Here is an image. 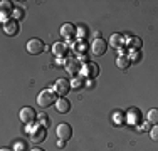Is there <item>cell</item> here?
Returning a JSON list of instances; mask_svg holds the SVG:
<instances>
[{"label": "cell", "mask_w": 158, "mask_h": 151, "mask_svg": "<svg viewBox=\"0 0 158 151\" xmlns=\"http://www.w3.org/2000/svg\"><path fill=\"white\" fill-rule=\"evenodd\" d=\"M108 44H110L113 49H116V51H121V49L126 45L125 35H123V34H113V35L110 37V42Z\"/></svg>", "instance_id": "30bf717a"}, {"label": "cell", "mask_w": 158, "mask_h": 151, "mask_svg": "<svg viewBox=\"0 0 158 151\" xmlns=\"http://www.w3.org/2000/svg\"><path fill=\"white\" fill-rule=\"evenodd\" d=\"M25 47H27V52L32 54V55H39L40 52L46 51V45H44V42L40 39H31Z\"/></svg>", "instance_id": "8992f818"}, {"label": "cell", "mask_w": 158, "mask_h": 151, "mask_svg": "<svg viewBox=\"0 0 158 151\" xmlns=\"http://www.w3.org/2000/svg\"><path fill=\"white\" fill-rule=\"evenodd\" d=\"M57 92V96H61V97H66L67 96V92L71 91V82L67 81V79H64V77H61V79H57V81L54 82V88H52Z\"/></svg>", "instance_id": "5b68a950"}, {"label": "cell", "mask_w": 158, "mask_h": 151, "mask_svg": "<svg viewBox=\"0 0 158 151\" xmlns=\"http://www.w3.org/2000/svg\"><path fill=\"white\" fill-rule=\"evenodd\" d=\"M56 111L61 112V114L69 112V111H71V103H69V99H66V97H59V99L56 101Z\"/></svg>", "instance_id": "7c38bea8"}, {"label": "cell", "mask_w": 158, "mask_h": 151, "mask_svg": "<svg viewBox=\"0 0 158 151\" xmlns=\"http://www.w3.org/2000/svg\"><path fill=\"white\" fill-rule=\"evenodd\" d=\"M99 74V66L96 62H86L84 66H81V76L86 79H94Z\"/></svg>", "instance_id": "277c9868"}, {"label": "cell", "mask_w": 158, "mask_h": 151, "mask_svg": "<svg viewBox=\"0 0 158 151\" xmlns=\"http://www.w3.org/2000/svg\"><path fill=\"white\" fill-rule=\"evenodd\" d=\"M82 86H84V82H82V77H73V81H71V89H81Z\"/></svg>", "instance_id": "ac0fdd59"}, {"label": "cell", "mask_w": 158, "mask_h": 151, "mask_svg": "<svg viewBox=\"0 0 158 151\" xmlns=\"http://www.w3.org/2000/svg\"><path fill=\"white\" fill-rule=\"evenodd\" d=\"M2 30H3V34H5V35H9V37L17 35V34H19V22L14 20V18H10L9 22L2 24Z\"/></svg>", "instance_id": "9c48e42d"}, {"label": "cell", "mask_w": 158, "mask_h": 151, "mask_svg": "<svg viewBox=\"0 0 158 151\" xmlns=\"http://www.w3.org/2000/svg\"><path fill=\"white\" fill-rule=\"evenodd\" d=\"M116 66H118L121 71H126L128 67L131 66V60H130V57H128V55H125V54H119L118 57H116Z\"/></svg>", "instance_id": "9a60e30c"}, {"label": "cell", "mask_w": 158, "mask_h": 151, "mask_svg": "<svg viewBox=\"0 0 158 151\" xmlns=\"http://www.w3.org/2000/svg\"><path fill=\"white\" fill-rule=\"evenodd\" d=\"M19 119L22 121V123L25 124V126H31V124L35 123L37 119V114L35 111H34L32 108H29V106H25V108H22L20 111H19Z\"/></svg>", "instance_id": "3957f363"}, {"label": "cell", "mask_w": 158, "mask_h": 151, "mask_svg": "<svg viewBox=\"0 0 158 151\" xmlns=\"http://www.w3.org/2000/svg\"><path fill=\"white\" fill-rule=\"evenodd\" d=\"M86 34H88V30H86L84 25H81V27H79V35H81V37H86Z\"/></svg>", "instance_id": "4316f807"}, {"label": "cell", "mask_w": 158, "mask_h": 151, "mask_svg": "<svg viewBox=\"0 0 158 151\" xmlns=\"http://www.w3.org/2000/svg\"><path fill=\"white\" fill-rule=\"evenodd\" d=\"M128 57H130V60L133 64H136V62H140V59H141V52L140 51H130V55H128Z\"/></svg>", "instance_id": "d6986e66"}, {"label": "cell", "mask_w": 158, "mask_h": 151, "mask_svg": "<svg viewBox=\"0 0 158 151\" xmlns=\"http://www.w3.org/2000/svg\"><path fill=\"white\" fill-rule=\"evenodd\" d=\"M77 44H79V45H76V52H77V55H79L81 52H84L88 47H86V42H84V40H81V42H77Z\"/></svg>", "instance_id": "cb8c5ba5"}, {"label": "cell", "mask_w": 158, "mask_h": 151, "mask_svg": "<svg viewBox=\"0 0 158 151\" xmlns=\"http://www.w3.org/2000/svg\"><path fill=\"white\" fill-rule=\"evenodd\" d=\"M12 18L14 20H20V18H24V10H22L20 7H15V10H14V14H12Z\"/></svg>", "instance_id": "7402d4cb"}, {"label": "cell", "mask_w": 158, "mask_h": 151, "mask_svg": "<svg viewBox=\"0 0 158 151\" xmlns=\"http://www.w3.org/2000/svg\"><path fill=\"white\" fill-rule=\"evenodd\" d=\"M138 129H140V131H148V129H152V128H150V123H143Z\"/></svg>", "instance_id": "484cf974"}, {"label": "cell", "mask_w": 158, "mask_h": 151, "mask_svg": "<svg viewBox=\"0 0 158 151\" xmlns=\"http://www.w3.org/2000/svg\"><path fill=\"white\" fill-rule=\"evenodd\" d=\"M52 54H54L56 57H66V54H67V44L56 42L54 45H52Z\"/></svg>", "instance_id": "5bb4252c"}, {"label": "cell", "mask_w": 158, "mask_h": 151, "mask_svg": "<svg viewBox=\"0 0 158 151\" xmlns=\"http://www.w3.org/2000/svg\"><path fill=\"white\" fill-rule=\"evenodd\" d=\"M143 40L136 35H126V45L130 47V51H140Z\"/></svg>", "instance_id": "4fadbf2b"}, {"label": "cell", "mask_w": 158, "mask_h": 151, "mask_svg": "<svg viewBox=\"0 0 158 151\" xmlns=\"http://www.w3.org/2000/svg\"><path fill=\"white\" fill-rule=\"evenodd\" d=\"M108 45H110V44H108L103 37H101V39H94L91 42V52L94 55H104V54H106V51H108Z\"/></svg>", "instance_id": "52a82bcc"}, {"label": "cell", "mask_w": 158, "mask_h": 151, "mask_svg": "<svg viewBox=\"0 0 158 151\" xmlns=\"http://www.w3.org/2000/svg\"><path fill=\"white\" fill-rule=\"evenodd\" d=\"M56 134H57L59 139L67 141V139L73 138V128H71V124H67V123H61L57 128H56Z\"/></svg>", "instance_id": "ba28073f"}, {"label": "cell", "mask_w": 158, "mask_h": 151, "mask_svg": "<svg viewBox=\"0 0 158 151\" xmlns=\"http://www.w3.org/2000/svg\"><path fill=\"white\" fill-rule=\"evenodd\" d=\"M0 151H14V149H9V148H2Z\"/></svg>", "instance_id": "f1b7e54d"}, {"label": "cell", "mask_w": 158, "mask_h": 151, "mask_svg": "<svg viewBox=\"0 0 158 151\" xmlns=\"http://www.w3.org/2000/svg\"><path fill=\"white\" fill-rule=\"evenodd\" d=\"M31 151H44V149H40V148H34V149H31Z\"/></svg>", "instance_id": "f546056e"}, {"label": "cell", "mask_w": 158, "mask_h": 151, "mask_svg": "<svg viewBox=\"0 0 158 151\" xmlns=\"http://www.w3.org/2000/svg\"><path fill=\"white\" fill-rule=\"evenodd\" d=\"M128 119L131 121V123H136V119H140V112H138V109H130V112H128Z\"/></svg>", "instance_id": "ffe728a7"}, {"label": "cell", "mask_w": 158, "mask_h": 151, "mask_svg": "<svg viewBox=\"0 0 158 151\" xmlns=\"http://www.w3.org/2000/svg\"><path fill=\"white\" fill-rule=\"evenodd\" d=\"M57 92H56L54 89H42L39 92V96H37V104L40 106V108H49L51 104H56V101H57Z\"/></svg>", "instance_id": "6da1fadb"}, {"label": "cell", "mask_w": 158, "mask_h": 151, "mask_svg": "<svg viewBox=\"0 0 158 151\" xmlns=\"http://www.w3.org/2000/svg\"><path fill=\"white\" fill-rule=\"evenodd\" d=\"M146 121H148L150 124H153V126H156V124H158V109L156 108L150 109V111L146 112Z\"/></svg>", "instance_id": "e0dca14e"}, {"label": "cell", "mask_w": 158, "mask_h": 151, "mask_svg": "<svg viewBox=\"0 0 158 151\" xmlns=\"http://www.w3.org/2000/svg\"><path fill=\"white\" fill-rule=\"evenodd\" d=\"M37 119H39V124H42L44 128H47L49 124H51V121H49V118H47L46 112H40V114L37 116Z\"/></svg>", "instance_id": "44dd1931"}, {"label": "cell", "mask_w": 158, "mask_h": 151, "mask_svg": "<svg viewBox=\"0 0 158 151\" xmlns=\"http://www.w3.org/2000/svg\"><path fill=\"white\" fill-rule=\"evenodd\" d=\"M66 71H67L71 76H74V77H76V76H77V71H81L79 62H77V60H69V62L66 64Z\"/></svg>", "instance_id": "2e32d148"}, {"label": "cell", "mask_w": 158, "mask_h": 151, "mask_svg": "<svg viewBox=\"0 0 158 151\" xmlns=\"http://www.w3.org/2000/svg\"><path fill=\"white\" fill-rule=\"evenodd\" d=\"M24 149H25V143L17 141L15 145H14V151H24Z\"/></svg>", "instance_id": "d4e9b609"}, {"label": "cell", "mask_w": 158, "mask_h": 151, "mask_svg": "<svg viewBox=\"0 0 158 151\" xmlns=\"http://www.w3.org/2000/svg\"><path fill=\"white\" fill-rule=\"evenodd\" d=\"M150 138H152L153 141H158V124L150 129Z\"/></svg>", "instance_id": "603a6c76"}, {"label": "cell", "mask_w": 158, "mask_h": 151, "mask_svg": "<svg viewBox=\"0 0 158 151\" xmlns=\"http://www.w3.org/2000/svg\"><path fill=\"white\" fill-rule=\"evenodd\" d=\"M57 146H59V148H64V146H66V141H64V139H59V141H57Z\"/></svg>", "instance_id": "83f0119b"}, {"label": "cell", "mask_w": 158, "mask_h": 151, "mask_svg": "<svg viewBox=\"0 0 158 151\" xmlns=\"http://www.w3.org/2000/svg\"><path fill=\"white\" fill-rule=\"evenodd\" d=\"M27 133H29V138H31V141L32 143H42L44 139H46V136H47V128H44L42 124H34V126H31L27 129Z\"/></svg>", "instance_id": "7a4b0ae2"}, {"label": "cell", "mask_w": 158, "mask_h": 151, "mask_svg": "<svg viewBox=\"0 0 158 151\" xmlns=\"http://www.w3.org/2000/svg\"><path fill=\"white\" fill-rule=\"evenodd\" d=\"M76 30L77 29H76V25H74V24H64L59 32H61V35L66 40H69V39H73V37L76 35Z\"/></svg>", "instance_id": "8fae6325"}]
</instances>
